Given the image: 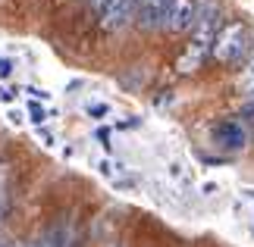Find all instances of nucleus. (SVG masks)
<instances>
[{
    "label": "nucleus",
    "instance_id": "1",
    "mask_svg": "<svg viewBox=\"0 0 254 247\" xmlns=\"http://www.w3.org/2000/svg\"><path fill=\"white\" fill-rule=\"evenodd\" d=\"M248 47H251V35H248V25L245 22H229V25H223L220 28V35H217V41H213V60L223 63V66H232V63H239L242 56L248 53Z\"/></svg>",
    "mask_w": 254,
    "mask_h": 247
},
{
    "label": "nucleus",
    "instance_id": "2",
    "mask_svg": "<svg viewBox=\"0 0 254 247\" xmlns=\"http://www.w3.org/2000/svg\"><path fill=\"white\" fill-rule=\"evenodd\" d=\"M173 0H135V22H138L144 32H154V28L167 25Z\"/></svg>",
    "mask_w": 254,
    "mask_h": 247
},
{
    "label": "nucleus",
    "instance_id": "3",
    "mask_svg": "<svg viewBox=\"0 0 254 247\" xmlns=\"http://www.w3.org/2000/svg\"><path fill=\"white\" fill-rule=\"evenodd\" d=\"M101 28L107 32H120L135 19V0H107V6L101 9Z\"/></svg>",
    "mask_w": 254,
    "mask_h": 247
},
{
    "label": "nucleus",
    "instance_id": "4",
    "mask_svg": "<svg viewBox=\"0 0 254 247\" xmlns=\"http://www.w3.org/2000/svg\"><path fill=\"white\" fill-rule=\"evenodd\" d=\"M194 19H198V0H173L163 28L173 32V35H185V32L194 28Z\"/></svg>",
    "mask_w": 254,
    "mask_h": 247
},
{
    "label": "nucleus",
    "instance_id": "5",
    "mask_svg": "<svg viewBox=\"0 0 254 247\" xmlns=\"http://www.w3.org/2000/svg\"><path fill=\"white\" fill-rule=\"evenodd\" d=\"M213 144L223 150H242L248 144V132L239 119H223L213 125Z\"/></svg>",
    "mask_w": 254,
    "mask_h": 247
},
{
    "label": "nucleus",
    "instance_id": "6",
    "mask_svg": "<svg viewBox=\"0 0 254 247\" xmlns=\"http://www.w3.org/2000/svg\"><path fill=\"white\" fill-rule=\"evenodd\" d=\"M28 116H32V122H35L38 128L47 122V110H44V106L38 103V100H35V103H28Z\"/></svg>",
    "mask_w": 254,
    "mask_h": 247
},
{
    "label": "nucleus",
    "instance_id": "7",
    "mask_svg": "<svg viewBox=\"0 0 254 247\" xmlns=\"http://www.w3.org/2000/svg\"><path fill=\"white\" fill-rule=\"evenodd\" d=\"M13 60H9V56H0V78H9V75H13Z\"/></svg>",
    "mask_w": 254,
    "mask_h": 247
},
{
    "label": "nucleus",
    "instance_id": "8",
    "mask_svg": "<svg viewBox=\"0 0 254 247\" xmlns=\"http://www.w3.org/2000/svg\"><path fill=\"white\" fill-rule=\"evenodd\" d=\"M88 113H91V116H107L110 106H107V103H94V106H88Z\"/></svg>",
    "mask_w": 254,
    "mask_h": 247
},
{
    "label": "nucleus",
    "instance_id": "9",
    "mask_svg": "<svg viewBox=\"0 0 254 247\" xmlns=\"http://www.w3.org/2000/svg\"><path fill=\"white\" fill-rule=\"evenodd\" d=\"M28 94H32L35 100H47V97H51V94H47V91H38V88H28Z\"/></svg>",
    "mask_w": 254,
    "mask_h": 247
},
{
    "label": "nucleus",
    "instance_id": "10",
    "mask_svg": "<svg viewBox=\"0 0 254 247\" xmlns=\"http://www.w3.org/2000/svg\"><path fill=\"white\" fill-rule=\"evenodd\" d=\"M0 100H3V103H13V91H9V88H0Z\"/></svg>",
    "mask_w": 254,
    "mask_h": 247
},
{
    "label": "nucleus",
    "instance_id": "11",
    "mask_svg": "<svg viewBox=\"0 0 254 247\" xmlns=\"http://www.w3.org/2000/svg\"><path fill=\"white\" fill-rule=\"evenodd\" d=\"M91 6H94V13H101V9L107 6V0H91Z\"/></svg>",
    "mask_w": 254,
    "mask_h": 247
},
{
    "label": "nucleus",
    "instance_id": "12",
    "mask_svg": "<svg viewBox=\"0 0 254 247\" xmlns=\"http://www.w3.org/2000/svg\"><path fill=\"white\" fill-rule=\"evenodd\" d=\"M25 247H51L47 241H32V244H25Z\"/></svg>",
    "mask_w": 254,
    "mask_h": 247
},
{
    "label": "nucleus",
    "instance_id": "13",
    "mask_svg": "<svg viewBox=\"0 0 254 247\" xmlns=\"http://www.w3.org/2000/svg\"><path fill=\"white\" fill-rule=\"evenodd\" d=\"M113 247H123V244H113Z\"/></svg>",
    "mask_w": 254,
    "mask_h": 247
}]
</instances>
